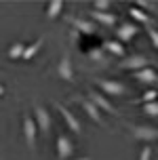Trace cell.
I'll return each mask as SVG.
<instances>
[{
	"instance_id": "obj_25",
	"label": "cell",
	"mask_w": 158,
	"mask_h": 160,
	"mask_svg": "<svg viewBox=\"0 0 158 160\" xmlns=\"http://www.w3.org/2000/svg\"><path fill=\"white\" fill-rule=\"evenodd\" d=\"M152 156V148L150 145H143V150H141V156H139V160H150Z\"/></svg>"
},
{
	"instance_id": "obj_14",
	"label": "cell",
	"mask_w": 158,
	"mask_h": 160,
	"mask_svg": "<svg viewBox=\"0 0 158 160\" xmlns=\"http://www.w3.org/2000/svg\"><path fill=\"white\" fill-rule=\"evenodd\" d=\"M91 17L103 25H116V19H118L114 13H99V11H91Z\"/></svg>"
},
{
	"instance_id": "obj_24",
	"label": "cell",
	"mask_w": 158,
	"mask_h": 160,
	"mask_svg": "<svg viewBox=\"0 0 158 160\" xmlns=\"http://www.w3.org/2000/svg\"><path fill=\"white\" fill-rule=\"evenodd\" d=\"M137 8H139V11H143V8L154 11V4H152V2H148V0H137Z\"/></svg>"
},
{
	"instance_id": "obj_27",
	"label": "cell",
	"mask_w": 158,
	"mask_h": 160,
	"mask_svg": "<svg viewBox=\"0 0 158 160\" xmlns=\"http://www.w3.org/2000/svg\"><path fill=\"white\" fill-rule=\"evenodd\" d=\"M0 95H4V87L2 84H0Z\"/></svg>"
},
{
	"instance_id": "obj_11",
	"label": "cell",
	"mask_w": 158,
	"mask_h": 160,
	"mask_svg": "<svg viewBox=\"0 0 158 160\" xmlns=\"http://www.w3.org/2000/svg\"><path fill=\"white\" fill-rule=\"evenodd\" d=\"M74 101H78V103L82 105V110H84V112H87L89 116H91V120H95V122H99V124H105V120L101 118V114H99V110H97V108H95V105L91 103V101H89L87 97H80V95H76V97H74Z\"/></svg>"
},
{
	"instance_id": "obj_3",
	"label": "cell",
	"mask_w": 158,
	"mask_h": 160,
	"mask_svg": "<svg viewBox=\"0 0 158 160\" xmlns=\"http://www.w3.org/2000/svg\"><path fill=\"white\" fill-rule=\"evenodd\" d=\"M118 68L120 70H133V72H137L141 68H150V59L145 55H141V53H137V55H131L126 59H122Z\"/></svg>"
},
{
	"instance_id": "obj_19",
	"label": "cell",
	"mask_w": 158,
	"mask_h": 160,
	"mask_svg": "<svg viewBox=\"0 0 158 160\" xmlns=\"http://www.w3.org/2000/svg\"><path fill=\"white\" fill-rule=\"evenodd\" d=\"M23 51H25L23 42H15L13 47L8 48V59H17V57H21V55H23Z\"/></svg>"
},
{
	"instance_id": "obj_22",
	"label": "cell",
	"mask_w": 158,
	"mask_h": 160,
	"mask_svg": "<svg viewBox=\"0 0 158 160\" xmlns=\"http://www.w3.org/2000/svg\"><path fill=\"white\" fill-rule=\"evenodd\" d=\"M108 8H110V0H97V2H95V8H93V11H99V13H105Z\"/></svg>"
},
{
	"instance_id": "obj_15",
	"label": "cell",
	"mask_w": 158,
	"mask_h": 160,
	"mask_svg": "<svg viewBox=\"0 0 158 160\" xmlns=\"http://www.w3.org/2000/svg\"><path fill=\"white\" fill-rule=\"evenodd\" d=\"M129 15L133 17V19H137V21H141V23H145L148 28H152V19L148 13H143V11H139L137 7H131L129 8Z\"/></svg>"
},
{
	"instance_id": "obj_17",
	"label": "cell",
	"mask_w": 158,
	"mask_h": 160,
	"mask_svg": "<svg viewBox=\"0 0 158 160\" xmlns=\"http://www.w3.org/2000/svg\"><path fill=\"white\" fill-rule=\"evenodd\" d=\"M42 42H44V38H38L34 44H32V47H25V51H23V55H21V57H23V59H32V57H34V55L40 51Z\"/></svg>"
},
{
	"instance_id": "obj_16",
	"label": "cell",
	"mask_w": 158,
	"mask_h": 160,
	"mask_svg": "<svg viewBox=\"0 0 158 160\" xmlns=\"http://www.w3.org/2000/svg\"><path fill=\"white\" fill-rule=\"evenodd\" d=\"M61 8H63V0H53V2H48L47 17H48V19H55V17L61 13Z\"/></svg>"
},
{
	"instance_id": "obj_9",
	"label": "cell",
	"mask_w": 158,
	"mask_h": 160,
	"mask_svg": "<svg viewBox=\"0 0 158 160\" xmlns=\"http://www.w3.org/2000/svg\"><path fill=\"white\" fill-rule=\"evenodd\" d=\"M133 78L137 80V82L145 84V87L158 84V72L154 68H141V70H137V72H133Z\"/></svg>"
},
{
	"instance_id": "obj_18",
	"label": "cell",
	"mask_w": 158,
	"mask_h": 160,
	"mask_svg": "<svg viewBox=\"0 0 158 160\" xmlns=\"http://www.w3.org/2000/svg\"><path fill=\"white\" fill-rule=\"evenodd\" d=\"M105 48L114 53V55H125V47H122V42L118 40H105Z\"/></svg>"
},
{
	"instance_id": "obj_26",
	"label": "cell",
	"mask_w": 158,
	"mask_h": 160,
	"mask_svg": "<svg viewBox=\"0 0 158 160\" xmlns=\"http://www.w3.org/2000/svg\"><path fill=\"white\" fill-rule=\"evenodd\" d=\"M91 57H93V59H101V51L93 48V51H91Z\"/></svg>"
},
{
	"instance_id": "obj_1",
	"label": "cell",
	"mask_w": 158,
	"mask_h": 160,
	"mask_svg": "<svg viewBox=\"0 0 158 160\" xmlns=\"http://www.w3.org/2000/svg\"><path fill=\"white\" fill-rule=\"evenodd\" d=\"M89 101L97 108V110H103V112H108V114H112V116H120V112L114 108V105L105 99V97L99 93V91H95V88H89V97H87Z\"/></svg>"
},
{
	"instance_id": "obj_10",
	"label": "cell",
	"mask_w": 158,
	"mask_h": 160,
	"mask_svg": "<svg viewBox=\"0 0 158 160\" xmlns=\"http://www.w3.org/2000/svg\"><path fill=\"white\" fill-rule=\"evenodd\" d=\"M72 154H74V143H72V139L68 135H57V156L61 160L70 158Z\"/></svg>"
},
{
	"instance_id": "obj_7",
	"label": "cell",
	"mask_w": 158,
	"mask_h": 160,
	"mask_svg": "<svg viewBox=\"0 0 158 160\" xmlns=\"http://www.w3.org/2000/svg\"><path fill=\"white\" fill-rule=\"evenodd\" d=\"M23 135L28 141V148L36 152V122L30 118V114H23Z\"/></svg>"
},
{
	"instance_id": "obj_12",
	"label": "cell",
	"mask_w": 158,
	"mask_h": 160,
	"mask_svg": "<svg viewBox=\"0 0 158 160\" xmlns=\"http://www.w3.org/2000/svg\"><path fill=\"white\" fill-rule=\"evenodd\" d=\"M137 32H139V28H137L135 23L125 21V23H120L118 28H116V38L122 40V42H126V40H133V36H137Z\"/></svg>"
},
{
	"instance_id": "obj_28",
	"label": "cell",
	"mask_w": 158,
	"mask_h": 160,
	"mask_svg": "<svg viewBox=\"0 0 158 160\" xmlns=\"http://www.w3.org/2000/svg\"><path fill=\"white\" fill-rule=\"evenodd\" d=\"M76 160H91V158H89V156H84V158H76Z\"/></svg>"
},
{
	"instance_id": "obj_6",
	"label": "cell",
	"mask_w": 158,
	"mask_h": 160,
	"mask_svg": "<svg viewBox=\"0 0 158 160\" xmlns=\"http://www.w3.org/2000/svg\"><path fill=\"white\" fill-rule=\"evenodd\" d=\"M55 108L59 110V114L63 116V120H65V124L70 127L72 133H74V135H82V124L78 122V118H76V116H74V114H72L70 110H68V108H63V105L59 103V101L55 103Z\"/></svg>"
},
{
	"instance_id": "obj_13",
	"label": "cell",
	"mask_w": 158,
	"mask_h": 160,
	"mask_svg": "<svg viewBox=\"0 0 158 160\" xmlns=\"http://www.w3.org/2000/svg\"><path fill=\"white\" fill-rule=\"evenodd\" d=\"M70 23L78 30V32H84V34H95V25L87 19H80V17H74V15H68Z\"/></svg>"
},
{
	"instance_id": "obj_4",
	"label": "cell",
	"mask_w": 158,
	"mask_h": 160,
	"mask_svg": "<svg viewBox=\"0 0 158 160\" xmlns=\"http://www.w3.org/2000/svg\"><path fill=\"white\" fill-rule=\"evenodd\" d=\"M126 127L131 128V135L133 139H139V141H154L158 139V128L154 127H141V124H126Z\"/></svg>"
},
{
	"instance_id": "obj_2",
	"label": "cell",
	"mask_w": 158,
	"mask_h": 160,
	"mask_svg": "<svg viewBox=\"0 0 158 160\" xmlns=\"http://www.w3.org/2000/svg\"><path fill=\"white\" fill-rule=\"evenodd\" d=\"M34 122L38 124L40 133H44V135H48V131H51V114L42 108V105L36 101L34 103Z\"/></svg>"
},
{
	"instance_id": "obj_5",
	"label": "cell",
	"mask_w": 158,
	"mask_h": 160,
	"mask_svg": "<svg viewBox=\"0 0 158 160\" xmlns=\"http://www.w3.org/2000/svg\"><path fill=\"white\" fill-rule=\"evenodd\" d=\"M95 82H97V87L101 88V91H105L108 95H125L129 88L122 84V82H116V80H108V78H95Z\"/></svg>"
},
{
	"instance_id": "obj_8",
	"label": "cell",
	"mask_w": 158,
	"mask_h": 160,
	"mask_svg": "<svg viewBox=\"0 0 158 160\" xmlns=\"http://www.w3.org/2000/svg\"><path fill=\"white\" fill-rule=\"evenodd\" d=\"M57 76H59L61 80H65V82H74V80H76L74 70H72V59H70V55H68V53L59 59V65H57Z\"/></svg>"
},
{
	"instance_id": "obj_23",
	"label": "cell",
	"mask_w": 158,
	"mask_h": 160,
	"mask_svg": "<svg viewBox=\"0 0 158 160\" xmlns=\"http://www.w3.org/2000/svg\"><path fill=\"white\" fill-rule=\"evenodd\" d=\"M148 34H150V38H152V42H154V47L158 48V30H156V28H148Z\"/></svg>"
},
{
	"instance_id": "obj_20",
	"label": "cell",
	"mask_w": 158,
	"mask_h": 160,
	"mask_svg": "<svg viewBox=\"0 0 158 160\" xmlns=\"http://www.w3.org/2000/svg\"><path fill=\"white\" fill-rule=\"evenodd\" d=\"M143 112L152 116V118H158V101H150V103H143Z\"/></svg>"
},
{
	"instance_id": "obj_21",
	"label": "cell",
	"mask_w": 158,
	"mask_h": 160,
	"mask_svg": "<svg viewBox=\"0 0 158 160\" xmlns=\"http://www.w3.org/2000/svg\"><path fill=\"white\" fill-rule=\"evenodd\" d=\"M158 99V91H148V93H143L141 99H137V103H150V101H156Z\"/></svg>"
}]
</instances>
